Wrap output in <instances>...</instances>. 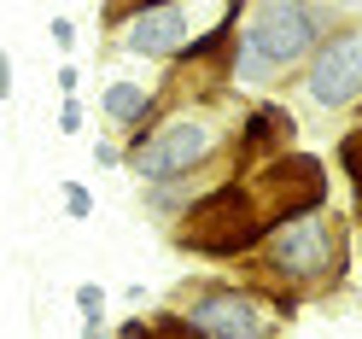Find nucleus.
<instances>
[{
  "label": "nucleus",
  "instance_id": "dca6fc26",
  "mask_svg": "<svg viewBox=\"0 0 362 339\" xmlns=\"http://www.w3.org/2000/svg\"><path fill=\"white\" fill-rule=\"evenodd\" d=\"M0 100H12V53L0 47Z\"/></svg>",
  "mask_w": 362,
  "mask_h": 339
},
{
  "label": "nucleus",
  "instance_id": "2eb2a0df",
  "mask_svg": "<svg viewBox=\"0 0 362 339\" xmlns=\"http://www.w3.org/2000/svg\"><path fill=\"white\" fill-rule=\"evenodd\" d=\"M76 82H82L76 64H59V94H64V100H76Z\"/></svg>",
  "mask_w": 362,
  "mask_h": 339
},
{
  "label": "nucleus",
  "instance_id": "f3484780",
  "mask_svg": "<svg viewBox=\"0 0 362 339\" xmlns=\"http://www.w3.org/2000/svg\"><path fill=\"white\" fill-rule=\"evenodd\" d=\"M117 158H123V152L111 146V141H94V164H105V170H111V164H117Z\"/></svg>",
  "mask_w": 362,
  "mask_h": 339
},
{
  "label": "nucleus",
  "instance_id": "f03ea898",
  "mask_svg": "<svg viewBox=\"0 0 362 339\" xmlns=\"http://www.w3.org/2000/svg\"><path fill=\"white\" fill-rule=\"evenodd\" d=\"M228 129L234 123H222L216 105H175L164 123L129 134L123 164L141 176L146 188H175V182H187L193 170H205L211 158L228 146Z\"/></svg>",
  "mask_w": 362,
  "mask_h": 339
},
{
  "label": "nucleus",
  "instance_id": "9b49d317",
  "mask_svg": "<svg viewBox=\"0 0 362 339\" xmlns=\"http://www.w3.org/2000/svg\"><path fill=\"white\" fill-rule=\"evenodd\" d=\"M339 158H345V170H351V188H356V205H362V129H351L345 141H339Z\"/></svg>",
  "mask_w": 362,
  "mask_h": 339
},
{
  "label": "nucleus",
  "instance_id": "f8f14e48",
  "mask_svg": "<svg viewBox=\"0 0 362 339\" xmlns=\"http://www.w3.org/2000/svg\"><path fill=\"white\" fill-rule=\"evenodd\" d=\"M76 310H82V322H105V287L100 281H82L76 287Z\"/></svg>",
  "mask_w": 362,
  "mask_h": 339
},
{
  "label": "nucleus",
  "instance_id": "ddd939ff",
  "mask_svg": "<svg viewBox=\"0 0 362 339\" xmlns=\"http://www.w3.org/2000/svg\"><path fill=\"white\" fill-rule=\"evenodd\" d=\"M59 134H82V105H76V100L59 105Z\"/></svg>",
  "mask_w": 362,
  "mask_h": 339
},
{
  "label": "nucleus",
  "instance_id": "4468645a",
  "mask_svg": "<svg viewBox=\"0 0 362 339\" xmlns=\"http://www.w3.org/2000/svg\"><path fill=\"white\" fill-rule=\"evenodd\" d=\"M53 47H64V53L76 47V24H71V18H53Z\"/></svg>",
  "mask_w": 362,
  "mask_h": 339
},
{
  "label": "nucleus",
  "instance_id": "20e7f679",
  "mask_svg": "<svg viewBox=\"0 0 362 339\" xmlns=\"http://www.w3.org/2000/svg\"><path fill=\"white\" fill-rule=\"evenodd\" d=\"M263 234L269 222L257 211V193L245 188V176H228V182H216L211 193L193 199V211L175 229V246L199 258H240V252H257Z\"/></svg>",
  "mask_w": 362,
  "mask_h": 339
},
{
  "label": "nucleus",
  "instance_id": "39448f33",
  "mask_svg": "<svg viewBox=\"0 0 362 339\" xmlns=\"http://www.w3.org/2000/svg\"><path fill=\"white\" fill-rule=\"evenodd\" d=\"M181 322L199 339H275L281 316H292L286 299H269L252 287H228V281H199L181 299Z\"/></svg>",
  "mask_w": 362,
  "mask_h": 339
},
{
  "label": "nucleus",
  "instance_id": "7ed1b4c3",
  "mask_svg": "<svg viewBox=\"0 0 362 339\" xmlns=\"http://www.w3.org/2000/svg\"><path fill=\"white\" fill-rule=\"evenodd\" d=\"M257 263L269 281H281L292 292H315L339 281V269H345V240H339V222L327 211H304L281 222V229H269L263 246H257Z\"/></svg>",
  "mask_w": 362,
  "mask_h": 339
},
{
  "label": "nucleus",
  "instance_id": "6e6552de",
  "mask_svg": "<svg viewBox=\"0 0 362 339\" xmlns=\"http://www.w3.org/2000/svg\"><path fill=\"white\" fill-rule=\"evenodd\" d=\"M286 146H292V111H281V105H252L245 111V123H240V152L245 158L257 152V164H269V152L286 158Z\"/></svg>",
  "mask_w": 362,
  "mask_h": 339
},
{
  "label": "nucleus",
  "instance_id": "a211bd4d",
  "mask_svg": "<svg viewBox=\"0 0 362 339\" xmlns=\"http://www.w3.org/2000/svg\"><path fill=\"white\" fill-rule=\"evenodd\" d=\"M82 339H111V333H105V322H82Z\"/></svg>",
  "mask_w": 362,
  "mask_h": 339
},
{
  "label": "nucleus",
  "instance_id": "0eeeda50",
  "mask_svg": "<svg viewBox=\"0 0 362 339\" xmlns=\"http://www.w3.org/2000/svg\"><path fill=\"white\" fill-rule=\"evenodd\" d=\"M193 6H134L129 12V24H123V47L129 53H141V59H181L193 47Z\"/></svg>",
  "mask_w": 362,
  "mask_h": 339
},
{
  "label": "nucleus",
  "instance_id": "1a4fd4ad",
  "mask_svg": "<svg viewBox=\"0 0 362 339\" xmlns=\"http://www.w3.org/2000/svg\"><path fill=\"white\" fill-rule=\"evenodd\" d=\"M117 339H199V333L181 322L175 310H164V316H152V322H141V316H134V322H123Z\"/></svg>",
  "mask_w": 362,
  "mask_h": 339
},
{
  "label": "nucleus",
  "instance_id": "9d476101",
  "mask_svg": "<svg viewBox=\"0 0 362 339\" xmlns=\"http://www.w3.org/2000/svg\"><path fill=\"white\" fill-rule=\"evenodd\" d=\"M59 205H64L71 222H88V217H94V193H88L82 182H59Z\"/></svg>",
  "mask_w": 362,
  "mask_h": 339
},
{
  "label": "nucleus",
  "instance_id": "423d86ee",
  "mask_svg": "<svg viewBox=\"0 0 362 339\" xmlns=\"http://www.w3.org/2000/svg\"><path fill=\"white\" fill-rule=\"evenodd\" d=\"M304 88L315 105L345 111L362 105V30H333L304 64Z\"/></svg>",
  "mask_w": 362,
  "mask_h": 339
},
{
  "label": "nucleus",
  "instance_id": "f257e3e1",
  "mask_svg": "<svg viewBox=\"0 0 362 339\" xmlns=\"http://www.w3.org/2000/svg\"><path fill=\"white\" fill-rule=\"evenodd\" d=\"M327 6H304V0H257L240 12L228 76L234 82H275L292 64H310V53L327 41Z\"/></svg>",
  "mask_w": 362,
  "mask_h": 339
}]
</instances>
